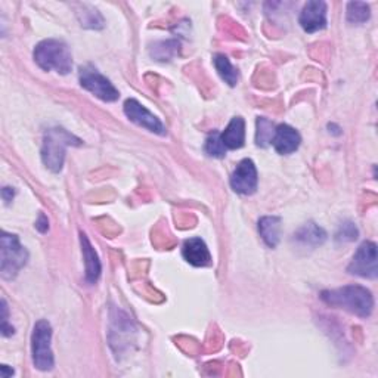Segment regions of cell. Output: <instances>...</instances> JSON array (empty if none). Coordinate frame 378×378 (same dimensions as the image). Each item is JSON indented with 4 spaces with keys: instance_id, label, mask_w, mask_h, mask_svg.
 <instances>
[{
    "instance_id": "6da1fadb",
    "label": "cell",
    "mask_w": 378,
    "mask_h": 378,
    "mask_svg": "<svg viewBox=\"0 0 378 378\" xmlns=\"http://www.w3.org/2000/svg\"><path fill=\"white\" fill-rule=\"evenodd\" d=\"M320 299L331 307L343 309L359 318H369L374 310L372 292L362 285H346L335 290H324Z\"/></svg>"
},
{
    "instance_id": "7a4b0ae2",
    "label": "cell",
    "mask_w": 378,
    "mask_h": 378,
    "mask_svg": "<svg viewBox=\"0 0 378 378\" xmlns=\"http://www.w3.org/2000/svg\"><path fill=\"white\" fill-rule=\"evenodd\" d=\"M80 145H83V141L64 128H51L45 132L44 142H41V161L52 173H59L64 167L68 146Z\"/></svg>"
},
{
    "instance_id": "3957f363",
    "label": "cell",
    "mask_w": 378,
    "mask_h": 378,
    "mask_svg": "<svg viewBox=\"0 0 378 378\" xmlns=\"http://www.w3.org/2000/svg\"><path fill=\"white\" fill-rule=\"evenodd\" d=\"M36 64L45 71H56L67 76L73 70V55L66 41L58 39L41 40L34 48Z\"/></svg>"
},
{
    "instance_id": "277c9868",
    "label": "cell",
    "mask_w": 378,
    "mask_h": 378,
    "mask_svg": "<svg viewBox=\"0 0 378 378\" xmlns=\"http://www.w3.org/2000/svg\"><path fill=\"white\" fill-rule=\"evenodd\" d=\"M0 251H2V260H0V275L4 280L12 281L19 274L29 262V251L19 242L18 235L2 233L0 237Z\"/></svg>"
},
{
    "instance_id": "5b68a950",
    "label": "cell",
    "mask_w": 378,
    "mask_h": 378,
    "mask_svg": "<svg viewBox=\"0 0 378 378\" xmlns=\"http://www.w3.org/2000/svg\"><path fill=\"white\" fill-rule=\"evenodd\" d=\"M31 354L33 365L39 371H52L55 358L52 352V327L46 320L34 324L31 332Z\"/></svg>"
},
{
    "instance_id": "8992f818",
    "label": "cell",
    "mask_w": 378,
    "mask_h": 378,
    "mask_svg": "<svg viewBox=\"0 0 378 378\" xmlns=\"http://www.w3.org/2000/svg\"><path fill=\"white\" fill-rule=\"evenodd\" d=\"M78 81L83 89H86L103 102H114L120 98V93L113 83L102 76L92 64H85L78 68Z\"/></svg>"
},
{
    "instance_id": "52a82bcc",
    "label": "cell",
    "mask_w": 378,
    "mask_h": 378,
    "mask_svg": "<svg viewBox=\"0 0 378 378\" xmlns=\"http://www.w3.org/2000/svg\"><path fill=\"white\" fill-rule=\"evenodd\" d=\"M347 272L350 275L375 280L378 277L377 244L372 241H364L352 257V262L347 266Z\"/></svg>"
},
{
    "instance_id": "ba28073f",
    "label": "cell",
    "mask_w": 378,
    "mask_h": 378,
    "mask_svg": "<svg viewBox=\"0 0 378 378\" xmlns=\"http://www.w3.org/2000/svg\"><path fill=\"white\" fill-rule=\"evenodd\" d=\"M257 169L253 160L244 158L238 163L237 169L230 176V188L234 189L237 194L241 195H253L257 191Z\"/></svg>"
},
{
    "instance_id": "9c48e42d",
    "label": "cell",
    "mask_w": 378,
    "mask_h": 378,
    "mask_svg": "<svg viewBox=\"0 0 378 378\" xmlns=\"http://www.w3.org/2000/svg\"><path fill=\"white\" fill-rule=\"evenodd\" d=\"M124 114L128 117L131 121H133L135 124L141 126V128L150 131L155 135L164 136L165 135V128L164 124L160 121V118L157 116H154L150 110H146L141 102H138L136 99L131 98L124 102Z\"/></svg>"
},
{
    "instance_id": "30bf717a",
    "label": "cell",
    "mask_w": 378,
    "mask_h": 378,
    "mask_svg": "<svg viewBox=\"0 0 378 378\" xmlns=\"http://www.w3.org/2000/svg\"><path fill=\"white\" fill-rule=\"evenodd\" d=\"M299 24L306 33H317L327 27V4L322 0H310L300 12Z\"/></svg>"
},
{
    "instance_id": "8fae6325",
    "label": "cell",
    "mask_w": 378,
    "mask_h": 378,
    "mask_svg": "<svg viewBox=\"0 0 378 378\" xmlns=\"http://www.w3.org/2000/svg\"><path fill=\"white\" fill-rule=\"evenodd\" d=\"M300 143H302V136L296 129L291 128L288 124L277 126L274 139H272V145H274V148L278 154L288 155L296 153L299 150Z\"/></svg>"
},
{
    "instance_id": "7c38bea8",
    "label": "cell",
    "mask_w": 378,
    "mask_h": 378,
    "mask_svg": "<svg viewBox=\"0 0 378 378\" xmlns=\"http://www.w3.org/2000/svg\"><path fill=\"white\" fill-rule=\"evenodd\" d=\"M182 256L183 259L195 267H204L212 263V255L204 240L200 237L189 238L182 245Z\"/></svg>"
},
{
    "instance_id": "4fadbf2b",
    "label": "cell",
    "mask_w": 378,
    "mask_h": 378,
    "mask_svg": "<svg viewBox=\"0 0 378 378\" xmlns=\"http://www.w3.org/2000/svg\"><path fill=\"white\" fill-rule=\"evenodd\" d=\"M327 241V233L315 222H307L292 235V242L303 248H317Z\"/></svg>"
},
{
    "instance_id": "5bb4252c",
    "label": "cell",
    "mask_w": 378,
    "mask_h": 378,
    "mask_svg": "<svg viewBox=\"0 0 378 378\" xmlns=\"http://www.w3.org/2000/svg\"><path fill=\"white\" fill-rule=\"evenodd\" d=\"M80 244H81L83 259H85V266H86V281L89 284H96L101 278V272H102L98 253L95 251L93 245L91 244L89 238L86 237V234L80 233Z\"/></svg>"
},
{
    "instance_id": "9a60e30c",
    "label": "cell",
    "mask_w": 378,
    "mask_h": 378,
    "mask_svg": "<svg viewBox=\"0 0 378 378\" xmlns=\"http://www.w3.org/2000/svg\"><path fill=\"white\" fill-rule=\"evenodd\" d=\"M222 142L226 150H240L245 142V121L242 117H234L220 133Z\"/></svg>"
},
{
    "instance_id": "2e32d148",
    "label": "cell",
    "mask_w": 378,
    "mask_h": 378,
    "mask_svg": "<svg viewBox=\"0 0 378 378\" xmlns=\"http://www.w3.org/2000/svg\"><path fill=\"white\" fill-rule=\"evenodd\" d=\"M259 234L269 248H275L281 240V218L263 216L257 225Z\"/></svg>"
},
{
    "instance_id": "e0dca14e",
    "label": "cell",
    "mask_w": 378,
    "mask_h": 378,
    "mask_svg": "<svg viewBox=\"0 0 378 378\" xmlns=\"http://www.w3.org/2000/svg\"><path fill=\"white\" fill-rule=\"evenodd\" d=\"M180 41L176 39L155 41L150 48V55L158 62H170L179 55Z\"/></svg>"
},
{
    "instance_id": "ac0fdd59",
    "label": "cell",
    "mask_w": 378,
    "mask_h": 378,
    "mask_svg": "<svg viewBox=\"0 0 378 378\" xmlns=\"http://www.w3.org/2000/svg\"><path fill=\"white\" fill-rule=\"evenodd\" d=\"M213 64H215V68L219 73L220 78L225 83H228L230 88L237 86V83H238V70L233 64H230V61H229V58L226 55L216 53L215 58H213Z\"/></svg>"
},
{
    "instance_id": "d6986e66",
    "label": "cell",
    "mask_w": 378,
    "mask_h": 378,
    "mask_svg": "<svg viewBox=\"0 0 378 378\" xmlns=\"http://www.w3.org/2000/svg\"><path fill=\"white\" fill-rule=\"evenodd\" d=\"M277 126L265 117H259L256 121V145L259 148H267L272 145Z\"/></svg>"
},
{
    "instance_id": "ffe728a7",
    "label": "cell",
    "mask_w": 378,
    "mask_h": 378,
    "mask_svg": "<svg viewBox=\"0 0 378 378\" xmlns=\"http://www.w3.org/2000/svg\"><path fill=\"white\" fill-rule=\"evenodd\" d=\"M346 18L350 24H364L371 18V8L365 2H349Z\"/></svg>"
},
{
    "instance_id": "44dd1931",
    "label": "cell",
    "mask_w": 378,
    "mask_h": 378,
    "mask_svg": "<svg viewBox=\"0 0 378 378\" xmlns=\"http://www.w3.org/2000/svg\"><path fill=\"white\" fill-rule=\"evenodd\" d=\"M204 151L208 157H213V158H223L226 155L228 150L222 142L219 132H212L207 136L205 143H204Z\"/></svg>"
},
{
    "instance_id": "7402d4cb",
    "label": "cell",
    "mask_w": 378,
    "mask_h": 378,
    "mask_svg": "<svg viewBox=\"0 0 378 378\" xmlns=\"http://www.w3.org/2000/svg\"><path fill=\"white\" fill-rule=\"evenodd\" d=\"M80 24L85 29H102L103 27V18L101 14L88 5H83V12H77Z\"/></svg>"
},
{
    "instance_id": "603a6c76",
    "label": "cell",
    "mask_w": 378,
    "mask_h": 378,
    "mask_svg": "<svg viewBox=\"0 0 378 378\" xmlns=\"http://www.w3.org/2000/svg\"><path fill=\"white\" fill-rule=\"evenodd\" d=\"M359 237V229L358 226H356L353 222L350 220H346L343 222L339 229H337V233H335V241H337L339 244H346V242H353L358 240Z\"/></svg>"
},
{
    "instance_id": "cb8c5ba5",
    "label": "cell",
    "mask_w": 378,
    "mask_h": 378,
    "mask_svg": "<svg viewBox=\"0 0 378 378\" xmlns=\"http://www.w3.org/2000/svg\"><path fill=\"white\" fill-rule=\"evenodd\" d=\"M0 320H2V325H0V331H2L4 337H11V335L15 334V328L12 325H9V309L6 305V300L2 299V307H0Z\"/></svg>"
},
{
    "instance_id": "d4e9b609",
    "label": "cell",
    "mask_w": 378,
    "mask_h": 378,
    "mask_svg": "<svg viewBox=\"0 0 378 378\" xmlns=\"http://www.w3.org/2000/svg\"><path fill=\"white\" fill-rule=\"evenodd\" d=\"M34 226H36V229L39 230L40 234H46L48 233V230H49V220H48V218H46L45 213H40L39 215Z\"/></svg>"
},
{
    "instance_id": "484cf974",
    "label": "cell",
    "mask_w": 378,
    "mask_h": 378,
    "mask_svg": "<svg viewBox=\"0 0 378 378\" xmlns=\"http://www.w3.org/2000/svg\"><path fill=\"white\" fill-rule=\"evenodd\" d=\"M14 197H15V189H14V188H11V186H5V188L2 189V198H4V201H5L6 205L11 204V201L14 200Z\"/></svg>"
},
{
    "instance_id": "4316f807",
    "label": "cell",
    "mask_w": 378,
    "mask_h": 378,
    "mask_svg": "<svg viewBox=\"0 0 378 378\" xmlns=\"http://www.w3.org/2000/svg\"><path fill=\"white\" fill-rule=\"evenodd\" d=\"M328 129H330V133L332 135H342V129L339 128V126H335V124H328Z\"/></svg>"
},
{
    "instance_id": "83f0119b",
    "label": "cell",
    "mask_w": 378,
    "mask_h": 378,
    "mask_svg": "<svg viewBox=\"0 0 378 378\" xmlns=\"http://www.w3.org/2000/svg\"><path fill=\"white\" fill-rule=\"evenodd\" d=\"M0 371H2V377L4 378H8V377L14 375V369H9L6 365H4L2 368H0Z\"/></svg>"
}]
</instances>
